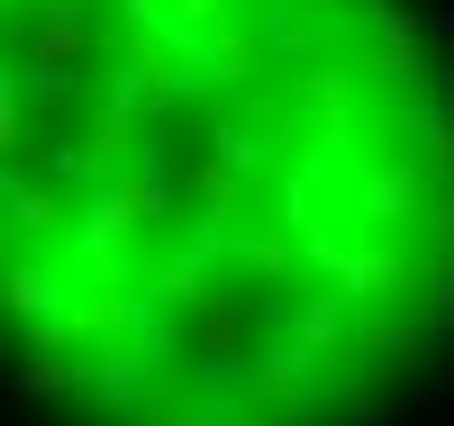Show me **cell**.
Here are the masks:
<instances>
[{"label": "cell", "instance_id": "6da1fadb", "mask_svg": "<svg viewBox=\"0 0 454 426\" xmlns=\"http://www.w3.org/2000/svg\"><path fill=\"white\" fill-rule=\"evenodd\" d=\"M0 308L46 426H391L454 354V55L409 0H0Z\"/></svg>", "mask_w": 454, "mask_h": 426}]
</instances>
